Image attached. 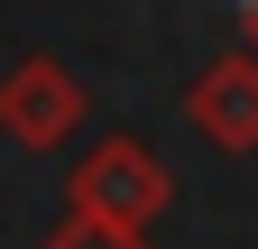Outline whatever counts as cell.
I'll return each mask as SVG.
<instances>
[{"label":"cell","instance_id":"1","mask_svg":"<svg viewBox=\"0 0 258 249\" xmlns=\"http://www.w3.org/2000/svg\"><path fill=\"white\" fill-rule=\"evenodd\" d=\"M166 203H175V175L129 130H111L102 148H83L74 175H64V212L74 222H102V231H148V222H166Z\"/></svg>","mask_w":258,"mask_h":249},{"label":"cell","instance_id":"2","mask_svg":"<svg viewBox=\"0 0 258 249\" xmlns=\"http://www.w3.org/2000/svg\"><path fill=\"white\" fill-rule=\"evenodd\" d=\"M83 74L64 65V55H19L10 74H0V130L10 148H64L83 130Z\"/></svg>","mask_w":258,"mask_h":249},{"label":"cell","instance_id":"3","mask_svg":"<svg viewBox=\"0 0 258 249\" xmlns=\"http://www.w3.org/2000/svg\"><path fill=\"white\" fill-rule=\"evenodd\" d=\"M184 120L221 148V157H258V55L249 46L212 55V65L194 74V92H184Z\"/></svg>","mask_w":258,"mask_h":249},{"label":"cell","instance_id":"4","mask_svg":"<svg viewBox=\"0 0 258 249\" xmlns=\"http://www.w3.org/2000/svg\"><path fill=\"white\" fill-rule=\"evenodd\" d=\"M37 249H157L148 231H102V222H55Z\"/></svg>","mask_w":258,"mask_h":249},{"label":"cell","instance_id":"5","mask_svg":"<svg viewBox=\"0 0 258 249\" xmlns=\"http://www.w3.org/2000/svg\"><path fill=\"white\" fill-rule=\"evenodd\" d=\"M240 46L258 55V0H249V10H240Z\"/></svg>","mask_w":258,"mask_h":249}]
</instances>
